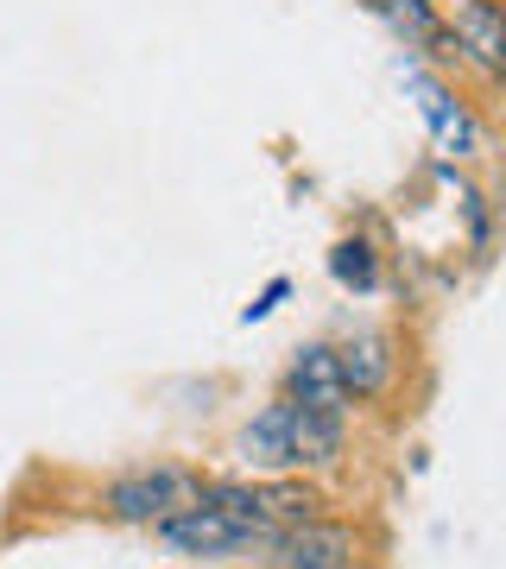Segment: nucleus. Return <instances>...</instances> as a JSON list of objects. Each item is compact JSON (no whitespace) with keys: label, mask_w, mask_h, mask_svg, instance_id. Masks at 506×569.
Returning a JSON list of instances; mask_svg holds the SVG:
<instances>
[{"label":"nucleus","mask_w":506,"mask_h":569,"mask_svg":"<svg viewBox=\"0 0 506 569\" xmlns=\"http://www.w3.org/2000/svg\"><path fill=\"white\" fill-rule=\"evenodd\" d=\"M159 538L183 557H235V550L260 545L266 538V512H260V488H209L197 493L183 512L159 519Z\"/></svg>","instance_id":"nucleus-1"},{"label":"nucleus","mask_w":506,"mask_h":569,"mask_svg":"<svg viewBox=\"0 0 506 569\" xmlns=\"http://www.w3.org/2000/svg\"><path fill=\"white\" fill-rule=\"evenodd\" d=\"M197 481L183 475V468H140V475H121L115 488H108V512L127 519V526H159L171 512H183L197 500Z\"/></svg>","instance_id":"nucleus-2"},{"label":"nucleus","mask_w":506,"mask_h":569,"mask_svg":"<svg viewBox=\"0 0 506 569\" xmlns=\"http://www.w3.org/2000/svg\"><path fill=\"white\" fill-rule=\"evenodd\" d=\"M405 82H411V96H418V108H425V121H430V140L444 146V152H456V159L482 152V121H475V114L449 96L444 82H430L425 70H411Z\"/></svg>","instance_id":"nucleus-3"},{"label":"nucleus","mask_w":506,"mask_h":569,"mask_svg":"<svg viewBox=\"0 0 506 569\" xmlns=\"http://www.w3.org/2000/svg\"><path fill=\"white\" fill-rule=\"evenodd\" d=\"M285 399L310 411H343L348 406V380H343V355L324 342H310L291 361V380H285Z\"/></svg>","instance_id":"nucleus-4"},{"label":"nucleus","mask_w":506,"mask_h":569,"mask_svg":"<svg viewBox=\"0 0 506 569\" xmlns=\"http://www.w3.org/2000/svg\"><path fill=\"white\" fill-rule=\"evenodd\" d=\"M279 569H355V531L298 519L279 538Z\"/></svg>","instance_id":"nucleus-5"},{"label":"nucleus","mask_w":506,"mask_h":569,"mask_svg":"<svg viewBox=\"0 0 506 569\" xmlns=\"http://www.w3.org/2000/svg\"><path fill=\"white\" fill-rule=\"evenodd\" d=\"M449 44L468 51V58L482 63L487 77H500V51H506V32H500V7L494 0H456L444 20Z\"/></svg>","instance_id":"nucleus-6"},{"label":"nucleus","mask_w":506,"mask_h":569,"mask_svg":"<svg viewBox=\"0 0 506 569\" xmlns=\"http://www.w3.org/2000/svg\"><path fill=\"white\" fill-rule=\"evenodd\" d=\"M374 13H380V20L405 39V51L456 58V44H449V32H444V13H437L430 0H374Z\"/></svg>","instance_id":"nucleus-7"},{"label":"nucleus","mask_w":506,"mask_h":569,"mask_svg":"<svg viewBox=\"0 0 506 569\" xmlns=\"http://www.w3.org/2000/svg\"><path fill=\"white\" fill-rule=\"evenodd\" d=\"M336 456H343V411L291 406V468H329Z\"/></svg>","instance_id":"nucleus-8"},{"label":"nucleus","mask_w":506,"mask_h":569,"mask_svg":"<svg viewBox=\"0 0 506 569\" xmlns=\"http://www.w3.org/2000/svg\"><path fill=\"white\" fill-rule=\"evenodd\" d=\"M343 355V380H348V399H380L393 387V342L386 336H355Z\"/></svg>","instance_id":"nucleus-9"},{"label":"nucleus","mask_w":506,"mask_h":569,"mask_svg":"<svg viewBox=\"0 0 506 569\" xmlns=\"http://www.w3.org/2000/svg\"><path fill=\"white\" fill-rule=\"evenodd\" d=\"M241 462L247 468H291V406H266L254 425L241 430Z\"/></svg>","instance_id":"nucleus-10"},{"label":"nucleus","mask_w":506,"mask_h":569,"mask_svg":"<svg viewBox=\"0 0 506 569\" xmlns=\"http://www.w3.org/2000/svg\"><path fill=\"white\" fill-rule=\"evenodd\" d=\"M336 272H343L348 284H374V260H367V247L361 241L336 247Z\"/></svg>","instance_id":"nucleus-11"}]
</instances>
